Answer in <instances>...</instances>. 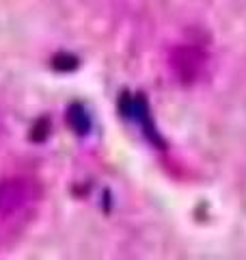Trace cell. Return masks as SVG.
I'll use <instances>...</instances> for the list:
<instances>
[{
  "label": "cell",
  "instance_id": "obj_1",
  "mask_svg": "<svg viewBox=\"0 0 246 260\" xmlns=\"http://www.w3.org/2000/svg\"><path fill=\"white\" fill-rule=\"evenodd\" d=\"M171 68H173L175 76L182 83L190 85L203 74L205 65H208V54L196 46H177L171 52Z\"/></svg>",
  "mask_w": 246,
  "mask_h": 260
},
{
  "label": "cell",
  "instance_id": "obj_2",
  "mask_svg": "<svg viewBox=\"0 0 246 260\" xmlns=\"http://www.w3.org/2000/svg\"><path fill=\"white\" fill-rule=\"evenodd\" d=\"M30 198V182L24 180V178H9V180L0 182V213L3 215L18 213L28 204Z\"/></svg>",
  "mask_w": 246,
  "mask_h": 260
},
{
  "label": "cell",
  "instance_id": "obj_3",
  "mask_svg": "<svg viewBox=\"0 0 246 260\" xmlns=\"http://www.w3.org/2000/svg\"><path fill=\"white\" fill-rule=\"evenodd\" d=\"M67 126L78 135H87L91 128V117L89 113L80 107V104H71L67 109Z\"/></svg>",
  "mask_w": 246,
  "mask_h": 260
},
{
  "label": "cell",
  "instance_id": "obj_4",
  "mask_svg": "<svg viewBox=\"0 0 246 260\" xmlns=\"http://www.w3.org/2000/svg\"><path fill=\"white\" fill-rule=\"evenodd\" d=\"M78 56H73V54H67V52H61V54H56L54 56V70H59V72H73L78 68Z\"/></svg>",
  "mask_w": 246,
  "mask_h": 260
},
{
  "label": "cell",
  "instance_id": "obj_5",
  "mask_svg": "<svg viewBox=\"0 0 246 260\" xmlns=\"http://www.w3.org/2000/svg\"><path fill=\"white\" fill-rule=\"evenodd\" d=\"M48 135H50V119L48 117L37 119V124L32 126V130H30V141L32 143H41V141L48 139Z\"/></svg>",
  "mask_w": 246,
  "mask_h": 260
},
{
  "label": "cell",
  "instance_id": "obj_6",
  "mask_svg": "<svg viewBox=\"0 0 246 260\" xmlns=\"http://www.w3.org/2000/svg\"><path fill=\"white\" fill-rule=\"evenodd\" d=\"M119 111H121V115H132V111H134V100L130 98V93H123L121 95V100H119Z\"/></svg>",
  "mask_w": 246,
  "mask_h": 260
}]
</instances>
